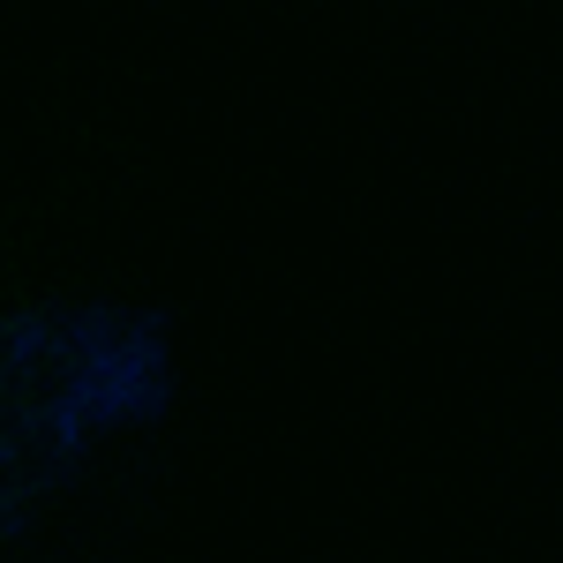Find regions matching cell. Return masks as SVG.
Returning <instances> with one entry per match:
<instances>
[{"label":"cell","instance_id":"cell-1","mask_svg":"<svg viewBox=\"0 0 563 563\" xmlns=\"http://www.w3.org/2000/svg\"><path fill=\"white\" fill-rule=\"evenodd\" d=\"M0 519L8 541L38 533L45 511L84 481L98 451L158 429L174 406L166 316L135 301L38 294L0 331Z\"/></svg>","mask_w":563,"mask_h":563}]
</instances>
